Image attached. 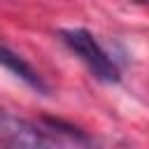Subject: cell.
Segmentation results:
<instances>
[{"label": "cell", "mask_w": 149, "mask_h": 149, "mask_svg": "<svg viewBox=\"0 0 149 149\" xmlns=\"http://www.w3.org/2000/svg\"><path fill=\"white\" fill-rule=\"evenodd\" d=\"M133 2H140V5H149V0H133Z\"/></svg>", "instance_id": "277c9868"}, {"label": "cell", "mask_w": 149, "mask_h": 149, "mask_svg": "<svg viewBox=\"0 0 149 149\" xmlns=\"http://www.w3.org/2000/svg\"><path fill=\"white\" fill-rule=\"evenodd\" d=\"M0 65L2 68H7L9 72H14L16 77H21L28 86H33L35 91H40V93H47L49 88H47V84L42 81V77L19 56V54H14L12 49H7V47H2L0 44Z\"/></svg>", "instance_id": "3957f363"}, {"label": "cell", "mask_w": 149, "mask_h": 149, "mask_svg": "<svg viewBox=\"0 0 149 149\" xmlns=\"http://www.w3.org/2000/svg\"><path fill=\"white\" fill-rule=\"evenodd\" d=\"M61 40L70 47V51H74L81 63L91 70V74L105 84H116L119 81V68L116 63L107 56V51L95 42V37L84 30V28H68L61 30Z\"/></svg>", "instance_id": "6da1fadb"}, {"label": "cell", "mask_w": 149, "mask_h": 149, "mask_svg": "<svg viewBox=\"0 0 149 149\" xmlns=\"http://www.w3.org/2000/svg\"><path fill=\"white\" fill-rule=\"evenodd\" d=\"M0 140L16 144V147H49L58 144L56 135L49 130L44 121L35 123L21 116H14L5 109H0Z\"/></svg>", "instance_id": "7a4b0ae2"}]
</instances>
